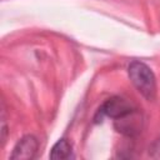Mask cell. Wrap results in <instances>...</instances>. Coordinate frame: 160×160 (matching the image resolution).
I'll return each mask as SVG.
<instances>
[{"label": "cell", "mask_w": 160, "mask_h": 160, "mask_svg": "<svg viewBox=\"0 0 160 160\" xmlns=\"http://www.w3.org/2000/svg\"><path fill=\"white\" fill-rule=\"evenodd\" d=\"M50 159H69L72 156V148L71 144L66 139H60L50 151Z\"/></svg>", "instance_id": "cell-5"}, {"label": "cell", "mask_w": 160, "mask_h": 160, "mask_svg": "<svg viewBox=\"0 0 160 160\" xmlns=\"http://www.w3.org/2000/svg\"><path fill=\"white\" fill-rule=\"evenodd\" d=\"M1 146H4V142L6 140V134H8V126L5 122V106L2 102V108H1Z\"/></svg>", "instance_id": "cell-7"}, {"label": "cell", "mask_w": 160, "mask_h": 160, "mask_svg": "<svg viewBox=\"0 0 160 160\" xmlns=\"http://www.w3.org/2000/svg\"><path fill=\"white\" fill-rule=\"evenodd\" d=\"M135 109L136 108L128 99H125L122 96H112V98L108 99L99 108V110L95 115V121L99 122L104 118H110V119L116 120V119L131 112Z\"/></svg>", "instance_id": "cell-2"}, {"label": "cell", "mask_w": 160, "mask_h": 160, "mask_svg": "<svg viewBox=\"0 0 160 160\" xmlns=\"http://www.w3.org/2000/svg\"><path fill=\"white\" fill-rule=\"evenodd\" d=\"M38 148H39V142L36 138L32 135H25L16 142V145L12 149V152L10 154V158L19 160L32 159L36 155Z\"/></svg>", "instance_id": "cell-4"}, {"label": "cell", "mask_w": 160, "mask_h": 160, "mask_svg": "<svg viewBox=\"0 0 160 160\" xmlns=\"http://www.w3.org/2000/svg\"><path fill=\"white\" fill-rule=\"evenodd\" d=\"M115 129L126 136H135L141 131L142 126V118L138 109L132 110L131 112L114 120Z\"/></svg>", "instance_id": "cell-3"}, {"label": "cell", "mask_w": 160, "mask_h": 160, "mask_svg": "<svg viewBox=\"0 0 160 160\" xmlns=\"http://www.w3.org/2000/svg\"><path fill=\"white\" fill-rule=\"evenodd\" d=\"M149 155L152 159H160V136L154 140L149 148Z\"/></svg>", "instance_id": "cell-6"}, {"label": "cell", "mask_w": 160, "mask_h": 160, "mask_svg": "<svg viewBox=\"0 0 160 160\" xmlns=\"http://www.w3.org/2000/svg\"><path fill=\"white\" fill-rule=\"evenodd\" d=\"M128 74L132 85L146 100H152L155 98L156 95L155 75L146 64L141 61L130 62L128 68Z\"/></svg>", "instance_id": "cell-1"}]
</instances>
